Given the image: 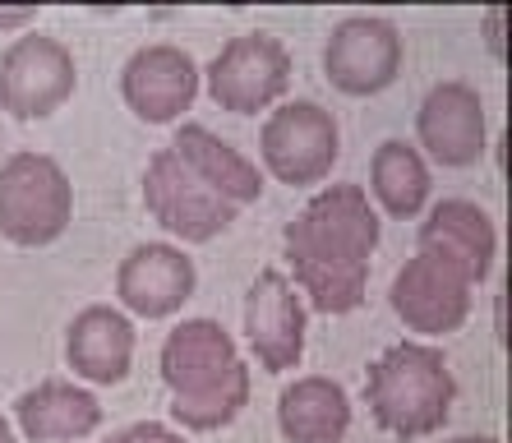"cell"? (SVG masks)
<instances>
[{
	"label": "cell",
	"mask_w": 512,
	"mask_h": 443,
	"mask_svg": "<svg viewBox=\"0 0 512 443\" xmlns=\"http://www.w3.org/2000/svg\"><path fill=\"white\" fill-rule=\"evenodd\" d=\"M277 430L286 443H342L351 430V397L337 379L305 374L277 397Z\"/></svg>",
	"instance_id": "ac0fdd59"
},
{
	"label": "cell",
	"mask_w": 512,
	"mask_h": 443,
	"mask_svg": "<svg viewBox=\"0 0 512 443\" xmlns=\"http://www.w3.org/2000/svg\"><path fill=\"white\" fill-rule=\"evenodd\" d=\"M416 134L439 167H476L485 153V102L462 79L434 84L420 102Z\"/></svg>",
	"instance_id": "5bb4252c"
},
{
	"label": "cell",
	"mask_w": 512,
	"mask_h": 443,
	"mask_svg": "<svg viewBox=\"0 0 512 443\" xmlns=\"http://www.w3.org/2000/svg\"><path fill=\"white\" fill-rule=\"evenodd\" d=\"M14 420H19L28 443H70V439H88L102 425V402L79 384L47 379V384L28 388L14 402Z\"/></svg>",
	"instance_id": "e0dca14e"
},
{
	"label": "cell",
	"mask_w": 512,
	"mask_h": 443,
	"mask_svg": "<svg viewBox=\"0 0 512 443\" xmlns=\"http://www.w3.org/2000/svg\"><path fill=\"white\" fill-rule=\"evenodd\" d=\"M171 148H176L185 162H190L194 171H199L208 185H213L217 194H227L236 208L254 204L263 194V176L259 167H254L250 157L240 153V148H231L222 134H213L208 125H194V120H185L176 130V139H171Z\"/></svg>",
	"instance_id": "d6986e66"
},
{
	"label": "cell",
	"mask_w": 512,
	"mask_h": 443,
	"mask_svg": "<svg viewBox=\"0 0 512 443\" xmlns=\"http://www.w3.org/2000/svg\"><path fill=\"white\" fill-rule=\"evenodd\" d=\"M402 70V33L388 19L356 14L342 19L323 47V74L346 97H374Z\"/></svg>",
	"instance_id": "30bf717a"
},
{
	"label": "cell",
	"mask_w": 512,
	"mask_h": 443,
	"mask_svg": "<svg viewBox=\"0 0 512 443\" xmlns=\"http://www.w3.org/2000/svg\"><path fill=\"white\" fill-rule=\"evenodd\" d=\"M120 97L148 125H171L199 97V65L190 51L171 47V42L139 47L120 70Z\"/></svg>",
	"instance_id": "8fae6325"
},
{
	"label": "cell",
	"mask_w": 512,
	"mask_h": 443,
	"mask_svg": "<svg viewBox=\"0 0 512 443\" xmlns=\"http://www.w3.org/2000/svg\"><path fill=\"white\" fill-rule=\"evenodd\" d=\"M499 24H503V14L494 10V14H489V47H494V56H503V37H499Z\"/></svg>",
	"instance_id": "603a6c76"
},
{
	"label": "cell",
	"mask_w": 512,
	"mask_h": 443,
	"mask_svg": "<svg viewBox=\"0 0 512 443\" xmlns=\"http://www.w3.org/2000/svg\"><path fill=\"white\" fill-rule=\"evenodd\" d=\"M245 337L263 374L296 370L305 356V305H300L291 277L277 268H263L245 296Z\"/></svg>",
	"instance_id": "7c38bea8"
},
{
	"label": "cell",
	"mask_w": 512,
	"mask_h": 443,
	"mask_svg": "<svg viewBox=\"0 0 512 443\" xmlns=\"http://www.w3.org/2000/svg\"><path fill=\"white\" fill-rule=\"evenodd\" d=\"M0 443H14V430H10V420L0 416Z\"/></svg>",
	"instance_id": "cb8c5ba5"
},
{
	"label": "cell",
	"mask_w": 512,
	"mask_h": 443,
	"mask_svg": "<svg viewBox=\"0 0 512 443\" xmlns=\"http://www.w3.org/2000/svg\"><path fill=\"white\" fill-rule=\"evenodd\" d=\"M194 259H185V250L167 245V240H148L134 245L116 268V296L120 305L139 319H171L176 310H185V300L194 296Z\"/></svg>",
	"instance_id": "4fadbf2b"
},
{
	"label": "cell",
	"mask_w": 512,
	"mask_h": 443,
	"mask_svg": "<svg viewBox=\"0 0 512 443\" xmlns=\"http://www.w3.org/2000/svg\"><path fill=\"white\" fill-rule=\"evenodd\" d=\"M365 402H370L374 425L393 439L439 434L457 402L448 356L429 342H397L365 374Z\"/></svg>",
	"instance_id": "3957f363"
},
{
	"label": "cell",
	"mask_w": 512,
	"mask_h": 443,
	"mask_svg": "<svg viewBox=\"0 0 512 443\" xmlns=\"http://www.w3.org/2000/svg\"><path fill=\"white\" fill-rule=\"evenodd\" d=\"M74 222V185L56 157L10 153L0 162V236L19 250L56 245Z\"/></svg>",
	"instance_id": "277c9868"
},
{
	"label": "cell",
	"mask_w": 512,
	"mask_h": 443,
	"mask_svg": "<svg viewBox=\"0 0 512 443\" xmlns=\"http://www.w3.org/2000/svg\"><path fill=\"white\" fill-rule=\"evenodd\" d=\"M286 264L319 314H351L370 291L379 213L365 185H328L282 227Z\"/></svg>",
	"instance_id": "6da1fadb"
},
{
	"label": "cell",
	"mask_w": 512,
	"mask_h": 443,
	"mask_svg": "<svg viewBox=\"0 0 512 443\" xmlns=\"http://www.w3.org/2000/svg\"><path fill=\"white\" fill-rule=\"evenodd\" d=\"M453 443H499V439H489V434H466V439H453Z\"/></svg>",
	"instance_id": "d4e9b609"
},
{
	"label": "cell",
	"mask_w": 512,
	"mask_h": 443,
	"mask_svg": "<svg viewBox=\"0 0 512 443\" xmlns=\"http://www.w3.org/2000/svg\"><path fill=\"white\" fill-rule=\"evenodd\" d=\"M388 300H393V314L402 319L411 333L425 337H448L466 324L471 314V282H466L462 268H453L439 254L420 250L416 259H406L397 268L393 287H388Z\"/></svg>",
	"instance_id": "9c48e42d"
},
{
	"label": "cell",
	"mask_w": 512,
	"mask_h": 443,
	"mask_svg": "<svg viewBox=\"0 0 512 443\" xmlns=\"http://www.w3.org/2000/svg\"><path fill=\"white\" fill-rule=\"evenodd\" d=\"M420 250L439 254L453 268H462L466 282L476 287V282L489 277L494 259H499V236H494V222H489V213L480 204H471V199H443L420 222Z\"/></svg>",
	"instance_id": "9a60e30c"
},
{
	"label": "cell",
	"mask_w": 512,
	"mask_h": 443,
	"mask_svg": "<svg viewBox=\"0 0 512 443\" xmlns=\"http://www.w3.org/2000/svg\"><path fill=\"white\" fill-rule=\"evenodd\" d=\"M162 384L185 430H222L250 402V365L217 319H185L162 342Z\"/></svg>",
	"instance_id": "7a4b0ae2"
},
{
	"label": "cell",
	"mask_w": 512,
	"mask_h": 443,
	"mask_svg": "<svg viewBox=\"0 0 512 443\" xmlns=\"http://www.w3.org/2000/svg\"><path fill=\"white\" fill-rule=\"evenodd\" d=\"M143 208L153 213L157 227H167L171 236H180L185 245H208V240H217L222 231H231V222L240 217V208L231 204L227 194H217L171 144L148 157V171H143Z\"/></svg>",
	"instance_id": "5b68a950"
},
{
	"label": "cell",
	"mask_w": 512,
	"mask_h": 443,
	"mask_svg": "<svg viewBox=\"0 0 512 443\" xmlns=\"http://www.w3.org/2000/svg\"><path fill=\"white\" fill-rule=\"evenodd\" d=\"M33 19H37V10H0V28H24Z\"/></svg>",
	"instance_id": "7402d4cb"
},
{
	"label": "cell",
	"mask_w": 512,
	"mask_h": 443,
	"mask_svg": "<svg viewBox=\"0 0 512 443\" xmlns=\"http://www.w3.org/2000/svg\"><path fill=\"white\" fill-rule=\"evenodd\" d=\"M337 153H342V134L333 111H323L319 102H286L259 130L263 167L282 185H319L333 171Z\"/></svg>",
	"instance_id": "8992f818"
},
{
	"label": "cell",
	"mask_w": 512,
	"mask_h": 443,
	"mask_svg": "<svg viewBox=\"0 0 512 443\" xmlns=\"http://www.w3.org/2000/svg\"><path fill=\"white\" fill-rule=\"evenodd\" d=\"M74 51L51 33H28L0 56V111L14 120H47L74 97Z\"/></svg>",
	"instance_id": "52a82bcc"
},
{
	"label": "cell",
	"mask_w": 512,
	"mask_h": 443,
	"mask_svg": "<svg viewBox=\"0 0 512 443\" xmlns=\"http://www.w3.org/2000/svg\"><path fill=\"white\" fill-rule=\"evenodd\" d=\"M65 360L88 384H120L134 365V324L111 305H88L65 333Z\"/></svg>",
	"instance_id": "2e32d148"
},
{
	"label": "cell",
	"mask_w": 512,
	"mask_h": 443,
	"mask_svg": "<svg viewBox=\"0 0 512 443\" xmlns=\"http://www.w3.org/2000/svg\"><path fill=\"white\" fill-rule=\"evenodd\" d=\"M291 84V51L273 33H240L208 65V97L231 116L273 107Z\"/></svg>",
	"instance_id": "ba28073f"
},
{
	"label": "cell",
	"mask_w": 512,
	"mask_h": 443,
	"mask_svg": "<svg viewBox=\"0 0 512 443\" xmlns=\"http://www.w3.org/2000/svg\"><path fill=\"white\" fill-rule=\"evenodd\" d=\"M107 443H185L176 430H167V425H157V420H139V425H130V430L111 434Z\"/></svg>",
	"instance_id": "44dd1931"
},
{
	"label": "cell",
	"mask_w": 512,
	"mask_h": 443,
	"mask_svg": "<svg viewBox=\"0 0 512 443\" xmlns=\"http://www.w3.org/2000/svg\"><path fill=\"white\" fill-rule=\"evenodd\" d=\"M370 190L388 217H416L429 199V167L420 148L402 144V139H388V144L374 148Z\"/></svg>",
	"instance_id": "ffe728a7"
}]
</instances>
